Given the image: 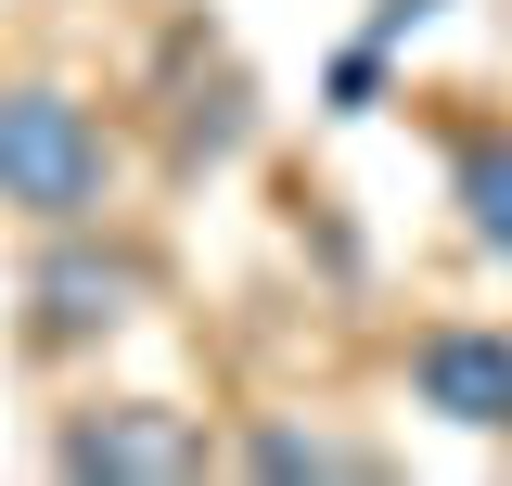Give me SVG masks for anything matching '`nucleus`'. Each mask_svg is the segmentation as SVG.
Instances as JSON below:
<instances>
[{"label":"nucleus","instance_id":"2","mask_svg":"<svg viewBox=\"0 0 512 486\" xmlns=\"http://www.w3.org/2000/svg\"><path fill=\"white\" fill-rule=\"evenodd\" d=\"M64 474H116V486H180L205 474V435L180 410H103V423L64 435Z\"/></svg>","mask_w":512,"mask_h":486},{"label":"nucleus","instance_id":"1","mask_svg":"<svg viewBox=\"0 0 512 486\" xmlns=\"http://www.w3.org/2000/svg\"><path fill=\"white\" fill-rule=\"evenodd\" d=\"M0 205H26L52 231H77L103 205V128H90L77 90H52V77L0 90Z\"/></svg>","mask_w":512,"mask_h":486},{"label":"nucleus","instance_id":"7","mask_svg":"<svg viewBox=\"0 0 512 486\" xmlns=\"http://www.w3.org/2000/svg\"><path fill=\"white\" fill-rule=\"evenodd\" d=\"M372 90H384V39H359V52L333 64V103H346V116H359V103H372Z\"/></svg>","mask_w":512,"mask_h":486},{"label":"nucleus","instance_id":"8","mask_svg":"<svg viewBox=\"0 0 512 486\" xmlns=\"http://www.w3.org/2000/svg\"><path fill=\"white\" fill-rule=\"evenodd\" d=\"M423 13H436V0H384V13H372V39H410Z\"/></svg>","mask_w":512,"mask_h":486},{"label":"nucleus","instance_id":"6","mask_svg":"<svg viewBox=\"0 0 512 486\" xmlns=\"http://www.w3.org/2000/svg\"><path fill=\"white\" fill-rule=\"evenodd\" d=\"M256 474H282V486H295V474H333V448H320V435H256Z\"/></svg>","mask_w":512,"mask_h":486},{"label":"nucleus","instance_id":"5","mask_svg":"<svg viewBox=\"0 0 512 486\" xmlns=\"http://www.w3.org/2000/svg\"><path fill=\"white\" fill-rule=\"evenodd\" d=\"M461 205H474V243L512 256V141H474L461 154Z\"/></svg>","mask_w":512,"mask_h":486},{"label":"nucleus","instance_id":"3","mask_svg":"<svg viewBox=\"0 0 512 486\" xmlns=\"http://www.w3.org/2000/svg\"><path fill=\"white\" fill-rule=\"evenodd\" d=\"M410 384H423V410H448V423L512 435V333H423Z\"/></svg>","mask_w":512,"mask_h":486},{"label":"nucleus","instance_id":"4","mask_svg":"<svg viewBox=\"0 0 512 486\" xmlns=\"http://www.w3.org/2000/svg\"><path fill=\"white\" fill-rule=\"evenodd\" d=\"M128 295H141V269H128V256H77V243H64L52 269H39V333H103V320H128Z\"/></svg>","mask_w":512,"mask_h":486}]
</instances>
